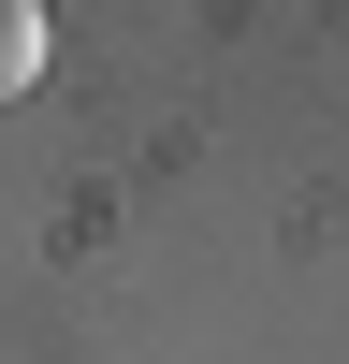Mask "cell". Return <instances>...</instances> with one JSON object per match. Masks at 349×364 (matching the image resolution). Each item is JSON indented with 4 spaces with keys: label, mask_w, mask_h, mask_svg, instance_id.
I'll list each match as a JSON object with an SVG mask.
<instances>
[{
    "label": "cell",
    "mask_w": 349,
    "mask_h": 364,
    "mask_svg": "<svg viewBox=\"0 0 349 364\" xmlns=\"http://www.w3.org/2000/svg\"><path fill=\"white\" fill-rule=\"evenodd\" d=\"M44 87V0H0V102Z\"/></svg>",
    "instance_id": "1"
}]
</instances>
